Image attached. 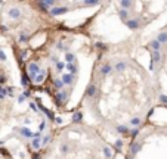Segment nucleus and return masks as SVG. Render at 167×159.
I'll return each mask as SVG.
<instances>
[]
</instances>
